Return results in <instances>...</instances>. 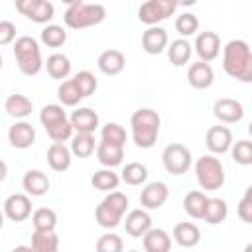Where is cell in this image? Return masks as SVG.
<instances>
[{
  "instance_id": "e575fe53",
  "label": "cell",
  "mask_w": 252,
  "mask_h": 252,
  "mask_svg": "<svg viewBox=\"0 0 252 252\" xmlns=\"http://www.w3.org/2000/svg\"><path fill=\"white\" fill-rule=\"evenodd\" d=\"M32 222H33V228H37V230H55L57 213L53 209H49V207H41V209L33 211Z\"/></svg>"
},
{
  "instance_id": "ba28073f",
  "label": "cell",
  "mask_w": 252,
  "mask_h": 252,
  "mask_svg": "<svg viewBox=\"0 0 252 252\" xmlns=\"http://www.w3.org/2000/svg\"><path fill=\"white\" fill-rule=\"evenodd\" d=\"M161 161L167 173L183 175L191 167V152L183 144H169L161 154Z\"/></svg>"
},
{
  "instance_id": "ffe728a7",
  "label": "cell",
  "mask_w": 252,
  "mask_h": 252,
  "mask_svg": "<svg viewBox=\"0 0 252 252\" xmlns=\"http://www.w3.org/2000/svg\"><path fill=\"white\" fill-rule=\"evenodd\" d=\"M71 150L63 142H53L47 148V163L53 171H65L71 167Z\"/></svg>"
},
{
  "instance_id": "f546056e",
  "label": "cell",
  "mask_w": 252,
  "mask_h": 252,
  "mask_svg": "<svg viewBox=\"0 0 252 252\" xmlns=\"http://www.w3.org/2000/svg\"><path fill=\"white\" fill-rule=\"evenodd\" d=\"M118 183H120V177H118V173L112 171V167L98 169V171H94L93 177H91V185H93L94 189H98V191H104V193L114 191V189L118 187Z\"/></svg>"
},
{
  "instance_id": "277c9868",
  "label": "cell",
  "mask_w": 252,
  "mask_h": 252,
  "mask_svg": "<svg viewBox=\"0 0 252 252\" xmlns=\"http://www.w3.org/2000/svg\"><path fill=\"white\" fill-rule=\"evenodd\" d=\"M14 57L18 61L20 71L26 77H35L43 69V59H41L39 43L33 37H30V35H22V37L16 39V43H14Z\"/></svg>"
},
{
  "instance_id": "d4e9b609",
  "label": "cell",
  "mask_w": 252,
  "mask_h": 252,
  "mask_svg": "<svg viewBox=\"0 0 252 252\" xmlns=\"http://www.w3.org/2000/svg\"><path fill=\"white\" fill-rule=\"evenodd\" d=\"M167 59L169 63H173L175 67H181L185 65L189 59H191V53H193V45L185 39V37H179L171 43H167Z\"/></svg>"
},
{
  "instance_id": "ab89813d",
  "label": "cell",
  "mask_w": 252,
  "mask_h": 252,
  "mask_svg": "<svg viewBox=\"0 0 252 252\" xmlns=\"http://www.w3.org/2000/svg\"><path fill=\"white\" fill-rule=\"evenodd\" d=\"M53 16H55V6L49 0H39L33 6V10L28 14V20H32L35 24H47L53 20Z\"/></svg>"
},
{
  "instance_id": "9c48e42d",
  "label": "cell",
  "mask_w": 252,
  "mask_h": 252,
  "mask_svg": "<svg viewBox=\"0 0 252 252\" xmlns=\"http://www.w3.org/2000/svg\"><path fill=\"white\" fill-rule=\"evenodd\" d=\"M193 47H195V53L199 55V61L211 63L220 53V37L215 32H201Z\"/></svg>"
},
{
  "instance_id": "60d3db41",
  "label": "cell",
  "mask_w": 252,
  "mask_h": 252,
  "mask_svg": "<svg viewBox=\"0 0 252 252\" xmlns=\"http://www.w3.org/2000/svg\"><path fill=\"white\" fill-rule=\"evenodd\" d=\"M230 156L238 165H250L252 163V142L250 140H238L230 146Z\"/></svg>"
},
{
  "instance_id": "4316f807",
  "label": "cell",
  "mask_w": 252,
  "mask_h": 252,
  "mask_svg": "<svg viewBox=\"0 0 252 252\" xmlns=\"http://www.w3.org/2000/svg\"><path fill=\"white\" fill-rule=\"evenodd\" d=\"M32 250L35 252H55L59 248V236L55 230H33L32 234Z\"/></svg>"
},
{
  "instance_id": "7dc6e473",
  "label": "cell",
  "mask_w": 252,
  "mask_h": 252,
  "mask_svg": "<svg viewBox=\"0 0 252 252\" xmlns=\"http://www.w3.org/2000/svg\"><path fill=\"white\" fill-rule=\"evenodd\" d=\"M37 2H39V0H14L16 10H18L22 16H26V18H28V14L33 10V6H35Z\"/></svg>"
},
{
  "instance_id": "5bb4252c",
  "label": "cell",
  "mask_w": 252,
  "mask_h": 252,
  "mask_svg": "<svg viewBox=\"0 0 252 252\" xmlns=\"http://www.w3.org/2000/svg\"><path fill=\"white\" fill-rule=\"evenodd\" d=\"M169 43L167 32L159 26H148V30L142 33V49L148 55H159Z\"/></svg>"
},
{
  "instance_id": "7bdbcfd3",
  "label": "cell",
  "mask_w": 252,
  "mask_h": 252,
  "mask_svg": "<svg viewBox=\"0 0 252 252\" xmlns=\"http://www.w3.org/2000/svg\"><path fill=\"white\" fill-rule=\"evenodd\" d=\"M45 130H47V136L53 142H67V140H71V136L75 132L69 120H61V122H57V124H53V126H49Z\"/></svg>"
},
{
  "instance_id": "836d02e7",
  "label": "cell",
  "mask_w": 252,
  "mask_h": 252,
  "mask_svg": "<svg viewBox=\"0 0 252 252\" xmlns=\"http://www.w3.org/2000/svg\"><path fill=\"white\" fill-rule=\"evenodd\" d=\"M205 203H207L205 193H201V191H189V193L183 197V211H185L189 217H193V219H203Z\"/></svg>"
},
{
  "instance_id": "74e56055",
  "label": "cell",
  "mask_w": 252,
  "mask_h": 252,
  "mask_svg": "<svg viewBox=\"0 0 252 252\" xmlns=\"http://www.w3.org/2000/svg\"><path fill=\"white\" fill-rule=\"evenodd\" d=\"M61 120H67V114L61 104H45L39 110V122L43 124V128H49Z\"/></svg>"
},
{
  "instance_id": "4fadbf2b",
  "label": "cell",
  "mask_w": 252,
  "mask_h": 252,
  "mask_svg": "<svg viewBox=\"0 0 252 252\" xmlns=\"http://www.w3.org/2000/svg\"><path fill=\"white\" fill-rule=\"evenodd\" d=\"M169 197V189L163 181H152L148 183L140 193V203L144 209H159Z\"/></svg>"
},
{
  "instance_id": "5b68a950",
  "label": "cell",
  "mask_w": 252,
  "mask_h": 252,
  "mask_svg": "<svg viewBox=\"0 0 252 252\" xmlns=\"http://www.w3.org/2000/svg\"><path fill=\"white\" fill-rule=\"evenodd\" d=\"M128 209V197L120 191H108V195L96 205L94 219L102 228H116Z\"/></svg>"
},
{
  "instance_id": "bcb514c9",
  "label": "cell",
  "mask_w": 252,
  "mask_h": 252,
  "mask_svg": "<svg viewBox=\"0 0 252 252\" xmlns=\"http://www.w3.org/2000/svg\"><path fill=\"white\" fill-rule=\"evenodd\" d=\"M16 39V26L8 20H0V45H10Z\"/></svg>"
},
{
  "instance_id": "c3c4849f",
  "label": "cell",
  "mask_w": 252,
  "mask_h": 252,
  "mask_svg": "<svg viewBox=\"0 0 252 252\" xmlns=\"http://www.w3.org/2000/svg\"><path fill=\"white\" fill-rule=\"evenodd\" d=\"M6 175H8V165L4 159H0V183L6 179Z\"/></svg>"
},
{
  "instance_id": "9a60e30c",
  "label": "cell",
  "mask_w": 252,
  "mask_h": 252,
  "mask_svg": "<svg viewBox=\"0 0 252 252\" xmlns=\"http://www.w3.org/2000/svg\"><path fill=\"white\" fill-rule=\"evenodd\" d=\"M8 142L16 148V150H28L33 142H35V130L30 122L20 120L14 122L8 130Z\"/></svg>"
},
{
  "instance_id": "484cf974",
  "label": "cell",
  "mask_w": 252,
  "mask_h": 252,
  "mask_svg": "<svg viewBox=\"0 0 252 252\" xmlns=\"http://www.w3.org/2000/svg\"><path fill=\"white\" fill-rule=\"evenodd\" d=\"M228 215V205L224 199H209L207 197V203H205V211H203V219L205 222L209 224H220Z\"/></svg>"
},
{
  "instance_id": "ac0fdd59",
  "label": "cell",
  "mask_w": 252,
  "mask_h": 252,
  "mask_svg": "<svg viewBox=\"0 0 252 252\" xmlns=\"http://www.w3.org/2000/svg\"><path fill=\"white\" fill-rule=\"evenodd\" d=\"M124 228L128 232V236L132 238H142L144 232L148 228H152V217L144 211V209H134L126 215V222H124Z\"/></svg>"
},
{
  "instance_id": "b9f144b4",
  "label": "cell",
  "mask_w": 252,
  "mask_h": 252,
  "mask_svg": "<svg viewBox=\"0 0 252 252\" xmlns=\"http://www.w3.org/2000/svg\"><path fill=\"white\" fill-rule=\"evenodd\" d=\"M73 81H75V85L79 87V91H81L83 98H85V96L94 94V91H96V87H98L96 77H94L91 71H79V73L73 77Z\"/></svg>"
},
{
  "instance_id": "f6af8a7d",
  "label": "cell",
  "mask_w": 252,
  "mask_h": 252,
  "mask_svg": "<svg viewBox=\"0 0 252 252\" xmlns=\"http://www.w3.org/2000/svg\"><path fill=\"white\" fill-rule=\"evenodd\" d=\"M236 213L240 217V220H244L246 224L252 222V187H246L242 199L238 201V207H236Z\"/></svg>"
},
{
  "instance_id": "83f0119b",
  "label": "cell",
  "mask_w": 252,
  "mask_h": 252,
  "mask_svg": "<svg viewBox=\"0 0 252 252\" xmlns=\"http://www.w3.org/2000/svg\"><path fill=\"white\" fill-rule=\"evenodd\" d=\"M43 65H45V69H47V73H49L51 79L63 81V79H67L69 73H71V61H69V57L63 55V53H53V55H49Z\"/></svg>"
},
{
  "instance_id": "d6a6232c",
  "label": "cell",
  "mask_w": 252,
  "mask_h": 252,
  "mask_svg": "<svg viewBox=\"0 0 252 252\" xmlns=\"http://www.w3.org/2000/svg\"><path fill=\"white\" fill-rule=\"evenodd\" d=\"M120 179H122L126 185H142V183H146V179H148V167H146L144 163H138V161L126 163V165L122 167Z\"/></svg>"
},
{
  "instance_id": "816d5d0a",
  "label": "cell",
  "mask_w": 252,
  "mask_h": 252,
  "mask_svg": "<svg viewBox=\"0 0 252 252\" xmlns=\"http://www.w3.org/2000/svg\"><path fill=\"white\" fill-rule=\"evenodd\" d=\"M2 224H4V215L0 213V228H2Z\"/></svg>"
},
{
  "instance_id": "52a82bcc",
  "label": "cell",
  "mask_w": 252,
  "mask_h": 252,
  "mask_svg": "<svg viewBox=\"0 0 252 252\" xmlns=\"http://www.w3.org/2000/svg\"><path fill=\"white\" fill-rule=\"evenodd\" d=\"M177 8L175 0H146L138 8V20L146 26H158L159 22L173 16Z\"/></svg>"
},
{
  "instance_id": "8fae6325",
  "label": "cell",
  "mask_w": 252,
  "mask_h": 252,
  "mask_svg": "<svg viewBox=\"0 0 252 252\" xmlns=\"http://www.w3.org/2000/svg\"><path fill=\"white\" fill-rule=\"evenodd\" d=\"M4 215L14 220V222H22L32 215V201L30 195L24 193H14L4 201Z\"/></svg>"
},
{
  "instance_id": "d590c367",
  "label": "cell",
  "mask_w": 252,
  "mask_h": 252,
  "mask_svg": "<svg viewBox=\"0 0 252 252\" xmlns=\"http://www.w3.org/2000/svg\"><path fill=\"white\" fill-rule=\"evenodd\" d=\"M67 41V32L61 26L49 24L41 30V43L47 47H61Z\"/></svg>"
},
{
  "instance_id": "30bf717a",
  "label": "cell",
  "mask_w": 252,
  "mask_h": 252,
  "mask_svg": "<svg viewBox=\"0 0 252 252\" xmlns=\"http://www.w3.org/2000/svg\"><path fill=\"white\" fill-rule=\"evenodd\" d=\"M213 114L224 124H234L244 118V106L236 98H219L213 104Z\"/></svg>"
},
{
  "instance_id": "2e32d148",
  "label": "cell",
  "mask_w": 252,
  "mask_h": 252,
  "mask_svg": "<svg viewBox=\"0 0 252 252\" xmlns=\"http://www.w3.org/2000/svg\"><path fill=\"white\" fill-rule=\"evenodd\" d=\"M187 81L193 89L197 91H203V89H209L215 81V73H213V67L205 61H197L193 65H189V71H187Z\"/></svg>"
},
{
  "instance_id": "d6986e66",
  "label": "cell",
  "mask_w": 252,
  "mask_h": 252,
  "mask_svg": "<svg viewBox=\"0 0 252 252\" xmlns=\"http://www.w3.org/2000/svg\"><path fill=\"white\" fill-rule=\"evenodd\" d=\"M96 65H98V69H100L104 75L114 77V75H118V73L124 71L126 59H124L122 51H118V49H106V51H102V53L98 55Z\"/></svg>"
},
{
  "instance_id": "7402d4cb",
  "label": "cell",
  "mask_w": 252,
  "mask_h": 252,
  "mask_svg": "<svg viewBox=\"0 0 252 252\" xmlns=\"http://www.w3.org/2000/svg\"><path fill=\"white\" fill-rule=\"evenodd\" d=\"M22 185H24V189H26V193L30 197H41L49 189V179H47V175L43 171L30 169V171H26V175L22 179Z\"/></svg>"
},
{
  "instance_id": "f1b7e54d",
  "label": "cell",
  "mask_w": 252,
  "mask_h": 252,
  "mask_svg": "<svg viewBox=\"0 0 252 252\" xmlns=\"http://www.w3.org/2000/svg\"><path fill=\"white\" fill-rule=\"evenodd\" d=\"M4 108L6 112L12 116V118H26L32 114V100L26 96V94H10L4 102Z\"/></svg>"
},
{
  "instance_id": "e0dca14e",
  "label": "cell",
  "mask_w": 252,
  "mask_h": 252,
  "mask_svg": "<svg viewBox=\"0 0 252 252\" xmlns=\"http://www.w3.org/2000/svg\"><path fill=\"white\" fill-rule=\"evenodd\" d=\"M69 122L75 132L94 134V130L98 128V114L93 108H77V110H73Z\"/></svg>"
},
{
  "instance_id": "ee69618b",
  "label": "cell",
  "mask_w": 252,
  "mask_h": 252,
  "mask_svg": "<svg viewBox=\"0 0 252 252\" xmlns=\"http://www.w3.org/2000/svg\"><path fill=\"white\" fill-rule=\"evenodd\" d=\"M122 248H124V242L114 232H106L96 240V250L98 252H122Z\"/></svg>"
},
{
  "instance_id": "3957f363",
  "label": "cell",
  "mask_w": 252,
  "mask_h": 252,
  "mask_svg": "<svg viewBox=\"0 0 252 252\" xmlns=\"http://www.w3.org/2000/svg\"><path fill=\"white\" fill-rule=\"evenodd\" d=\"M104 18H106V8L102 4H87V2L69 6L63 14V22L71 30H85L98 26L100 22H104Z\"/></svg>"
},
{
  "instance_id": "681fc988",
  "label": "cell",
  "mask_w": 252,
  "mask_h": 252,
  "mask_svg": "<svg viewBox=\"0 0 252 252\" xmlns=\"http://www.w3.org/2000/svg\"><path fill=\"white\" fill-rule=\"evenodd\" d=\"M177 2V6H193V4H197V0H175Z\"/></svg>"
},
{
  "instance_id": "4dcf8cb0",
  "label": "cell",
  "mask_w": 252,
  "mask_h": 252,
  "mask_svg": "<svg viewBox=\"0 0 252 252\" xmlns=\"http://www.w3.org/2000/svg\"><path fill=\"white\" fill-rule=\"evenodd\" d=\"M96 144H94V136L93 134H83V132H77L75 136H71V154L75 158H89L93 156Z\"/></svg>"
},
{
  "instance_id": "1f68e13d",
  "label": "cell",
  "mask_w": 252,
  "mask_h": 252,
  "mask_svg": "<svg viewBox=\"0 0 252 252\" xmlns=\"http://www.w3.org/2000/svg\"><path fill=\"white\" fill-rule=\"evenodd\" d=\"M57 96H59V102L63 106H77L83 100V94H81V91H79V87L75 85L73 79H67L59 85Z\"/></svg>"
},
{
  "instance_id": "603a6c76",
  "label": "cell",
  "mask_w": 252,
  "mask_h": 252,
  "mask_svg": "<svg viewBox=\"0 0 252 252\" xmlns=\"http://www.w3.org/2000/svg\"><path fill=\"white\" fill-rule=\"evenodd\" d=\"M173 240L183 248H193L201 242V230L193 222H177L173 228Z\"/></svg>"
},
{
  "instance_id": "f5cc1de1",
  "label": "cell",
  "mask_w": 252,
  "mask_h": 252,
  "mask_svg": "<svg viewBox=\"0 0 252 252\" xmlns=\"http://www.w3.org/2000/svg\"><path fill=\"white\" fill-rule=\"evenodd\" d=\"M0 69H2V55H0Z\"/></svg>"
},
{
  "instance_id": "cb8c5ba5",
  "label": "cell",
  "mask_w": 252,
  "mask_h": 252,
  "mask_svg": "<svg viewBox=\"0 0 252 252\" xmlns=\"http://www.w3.org/2000/svg\"><path fill=\"white\" fill-rule=\"evenodd\" d=\"M96 159L104 167H116L124 159V146H116L100 140V144L96 146Z\"/></svg>"
},
{
  "instance_id": "8d00e7d4",
  "label": "cell",
  "mask_w": 252,
  "mask_h": 252,
  "mask_svg": "<svg viewBox=\"0 0 252 252\" xmlns=\"http://www.w3.org/2000/svg\"><path fill=\"white\" fill-rule=\"evenodd\" d=\"M175 30H177V33H179L181 37H191V35H195L197 30H199V18H197L195 14H191V12H185V14L177 16V20H175Z\"/></svg>"
},
{
  "instance_id": "7c38bea8",
  "label": "cell",
  "mask_w": 252,
  "mask_h": 252,
  "mask_svg": "<svg viewBox=\"0 0 252 252\" xmlns=\"http://www.w3.org/2000/svg\"><path fill=\"white\" fill-rule=\"evenodd\" d=\"M205 144L211 154H226L232 146V132L226 126H211L205 136Z\"/></svg>"
},
{
  "instance_id": "6da1fadb",
  "label": "cell",
  "mask_w": 252,
  "mask_h": 252,
  "mask_svg": "<svg viewBox=\"0 0 252 252\" xmlns=\"http://www.w3.org/2000/svg\"><path fill=\"white\" fill-rule=\"evenodd\" d=\"M222 69L236 81H252V51L244 39H230L222 47Z\"/></svg>"
},
{
  "instance_id": "44dd1931",
  "label": "cell",
  "mask_w": 252,
  "mask_h": 252,
  "mask_svg": "<svg viewBox=\"0 0 252 252\" xmlns=\"http://www.w3.org/2000/svg\"><path fill=\"white\" fill-rule=\"evenodd\" d=\"M142 244L146 252H167L171 248V238L163 228H148L142 236Z\"/></svg>"
},
{
  "instance_id": "7a4b0ae2",
  "label": "cell",
  "mask_w": 252,
  "mask_h": 252,
  "mask_svg": "<svg viewBox=\"0 0 252 252\" xmlns=\"http://www.w3.org/2000/svg\"><path fill=\"white\" fill-rule=\"evenodd\" d=\"M159 124H161V118H159V114L156 110H152V108H138L130 116L134 144L138 148H142V150L154 148L156 142H158Z\"/></svg>"
},
{
  "instance_id": "8992f818",
  "label": "cell",
  "mask_w": 252,
  "mask_h": 252,
  "mask_svg": "<svg viewBox=\"0 0 252 252\" xmlns=\"http://www.w3.org/2000/svg\"><path fill=\"white\" fill-rule=\"evenodd\" d=\"M195 177H197V183L201 189L217 191L224 185V167L219 158L203 156L195 161Z\"/></svg>"
},
{
  "instance_id": "f35d334b",
  "label": "cell",
  "mask_w": 252,
  "mask_h": 252,
  "mask_svg": "<svg viewBox=\"0 0 252 252\" xmlns=\"http://www.w3.org/2000/svg\"><path fill=\"white\" fill-rule=\"evenodd\" d=\"M100 140L108 142V144H116V146H124L126 144V130L118 124V122H108L102 126L100 130Z\"/></svg>"
},
{
  "instance_id": "f907efd6",
  "label": "cell",
  "mask_w": 252,
  "mask_h": 252,
  "mask_svg": "<svg viewBox=\"0 0 252 252\" xmlns=\"http://www.w3.org/2000/svg\"><path fill=\"white\" fill-rule=\"evenodd\" d=\"M63 4H67V6H75V4H81L83 0H61Z\"/></svg>"
}]
</instances>
